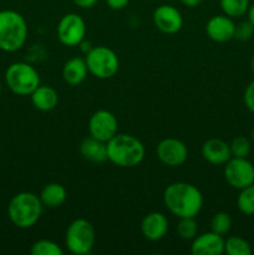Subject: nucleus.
I'll list each match as a JSON object with an SVG mask.
<instances>
[{
    "label": "nucleus",
    "instance_id": "obj_1",
    "mask_svg": "<svg viewBox=\"0 0 254 255\" xmlns=\"http://www.w3.org/2000/svg\"><path fill=\"white\" fill-rule=\"evenodd\" d=\"M163 203L177 218H196L203 207V196L193 184L176 182L164 189Z\"/></svg>",
    "mask_w": 254,
    "mask_h": 255
},
{
    "label": "nucleus",
    "instance_id": "obj_2",
    "mask_svg": "<svg viewBox=\"0 0 254 255\" xmlns=\"http://www.w3.org/2000/svg\"><path fill=\"white\" fill-rule=\"evenodd\" d=\"M144 146L132 134L117 133L107 142V159L122 168H132L143 161Z\"/></svg>",
    "mask_w": 254,
    "mask_h": 255
},
{
    "label": "nucleus",
    "instance_id": "obj_3",
    "mask_svg": "<svg viewBox=\"0 0 254 255\" xmlns=\"http://www.w3.org/2000/svg\"><path fill=\"white\" fill-rule=\"evenodd\" d=\"M42 203L40 197L31 192H20L15 194L7 206V216L10 222L20 229L34 227L39 222L42 213Z\"/></svg>",
    "mask_w": 254,
    "mask_h": 255
},
{
    "label": "nucleus",
    "instance_id": "obj_4",
    "mask_svg": "<svg viewBox=\"0 0 254 255\" xmlns=\"http://www.w3.org/2000/svg\"><path fill=\"white\" fill-rule=\"evenodd\" d=\"M27 39V24L15 10L0 11V50L15 52L24 46Z\"/></svg>",
    "mask_w": 254,
    "mask_h": 255
},
{
    "label": "nucleus",
    "instance_id": "obj_5",
    "mask_svg": "<svg viewBox=\"0 0 254 255\" xmlns=\"http://www.w3.org/2000/svg\"><path fill=\"white\" fill-rule=\"evenodd\" d=\"M5 81L10 91L19 96H30L40 86V75L27 62H14L5 72Z\"/></svg>",
    "mask_w": 254,
    "mask_h": 255
},
{
    "label": "nucleus",
    "instance_id": "obj_6",
    "mask_svg": "<svg viewBox=\"0 0 254 255\" xmlns=\"http://www.w3.org/2000/svg\"><path fill=\"white\" fill-rule=\"evenodd\" d=\"M96 241L95 228L87 219H75L67 227L65 234V244L70 253L76 255L89 254Z\"/></svg>",
    "mask_w": 254,
    "mask_h": 255
},
{
    "label": "nucleus",
    "instance_id": "obj_7",
    "mask_svg": "<svg viewBox=\"0 0 254 255\" xmlns=\"http://www.w3.org/2000/svg\"><path fill=\"white\" fill-rule=\"evenodd\" d=\"M85 61L89 69V74L101 80L114 77L120 67L119 56L114 50L107 46L91 47V50L87 51Z\"/></svg>",
    "mask_w": 254,
    "mask_h": 255
},
{
    "label": "nucleus",
    "instance_id": "obj_8",
    "mask_svg": "<svg viewBox=\"0 0 254 255\" xmlns=\"http://www.w3.org/2000/svg\"><path fill=\"white\" fill-rule=\"evenodd\" d=\"M56 34L59 41L65 46H79L86 36L85 20L75 12H69L60 19Z\"/></svg>",
    "mask_w": 254,
    "mask_h": 255
},
{
    "label": "nucleus",
    "instance_id": "obj_9",
    "mask_svg": "<svg viewBox=\"0 0 254 255\" xmlns=\"http://www.w3.org/2000/svg\"><path fill=\"white\" fill-rule=\"evenodd\" d=\"M227 183L236 189H243L254 184V166L247 158L232 157L224 167Z\"/></svg>",
    "mask_w": 254,
    "mask_h": 255
},
{
    "label": "nucleus",
    "instance_id": "obj_10",
    "mask_svg": "<svg viewBox=\"0 0 254 255\" xmlns=\"http://www.w3.org/2000/svg\"><path fill=\"white\" fill-rule=\"evenodd\" d=\"M119 122L116 116L107 110H99L95 112L89 121L90 136L102 142H109L117 134Z\"/></svg>",
    "mask_w": 254,
    "mask_h": 255
},
{
    "label": "nucleus",
    "instance_id": "obj_11",
    "mask_svg": "<svg viewBox=\"0 0 254 255\" xmlns=\"http://www.w3.org/2000/svg\"><path fill=\"white\" fill-rule=\"evenodd\" d=\"M157 157L168 167H179L188 158L186 143L177 138H164L157 144Z\"/></svg>",
    "mask_w": 254,
    "mask_h": 255
},
{
    "label": "nucleus",
    "instance_id": "obj_12",
    "mask_svg": "<svg viewBox=\"0 0 254 255\" xmlns=\"http://www.w3.org/2000/svg\"><path fill=\"white\" fill-rule=\"evenodd\" d=\"M154 26L163 34H177L183 26V16L173 5L163 4L153 11Z\"/></svg>",
    "mask_w": 254,
    "mask_h": 255
},
{
    "label": "nucleus",
    "instance_id": "obj_13",
    "mask_svg": "<svg viewBox=\"0 0 254 255\" xmlns=\"http://www.w3.org/2000/svg\"><path fill=\"white\" fill-rule=\"evenodd\" d=\"M234 30L236 24L227 15H214L206 24L207 35L216 42H227L234 39Z\"/></svg>",
    "mask_w": 254,
    "mask_h": 255
},
{
    "label": "nucleus",
    "instance_id": "obj_14",
    "mask_svg": "<svg viewBox=\"0 0 254 255\" xmlns=\"http://www.w3.org/2000/svg\"><path fill=\"white\" fill-rule=\"evenodd\" d=\"M193 255H222L224 253V238L214 232H208L193 239L191 246Z\"/></svg>",
    "mask_w": 254,
    "mask_h": 255
},
{
    "label": "nucleus",
    "instance_id": "obj_15",
    "mask_svg": "<svg viewBox=\"0 0 254 255\" xmlns=\"http://www.w3.org/2000/svg\"><path fill=\"white\" fill-rule=\"evenodd\" d=\"M142 236L151 242H158L166 237L168 232V219L163 213L152 212L141 222Z\"/></svg>",
    "mask_w": 254,
    "mask_h": 255
},
{
    "label": "nucleus",
    "instance_id": "obj_16",
    "mask_svg": "<svg viewBox=\"0 0 254 255\" xmlns=\"http://www.w3.org/2000/svg\"><path fill=\"white\" fill-rule=\"evenodd\" d=\"M202 157L212 164H226L232 158L231 147L227 142L219 138H211L202 146Z\"/></svg>",
    "mask_w": 254,
    "mask_h": 255
},
{
    "label": "nucleus",
    "instance_id": "obj_17",
    "mask_svg": "<svg viewBox=\"0 0 254 255\" xmlns=\"http://www.w3.org/2000/svg\"><path fill=\"white\" fill-rule=\"evenodd\" d=\"M89 74V69L85 59L82 57H72L65 62L62 67V79L66 84L71 86H79L85 81Z\"/></svg>",
    "mask_w": 254,
    "mask_h": 255
},
{
    "label": "nucleus",
    "instance_id": "obj_18",
    "mask_svg": "<svg viewBox=\"0 0 254 255\" xmlns=\"http://www.w3.org/2000/svg\"><path fill=\"white\" fill-rule=\"evenodd\" d=\"M80 153L86 161L102 163L107 161V143L90 136L80 144Z\"/></svg>",
    "mask_w": 254,
    "mask_h": 255
},
{
    "label": "nucleus",
    "instance_id": "obj_19",
    "mask_svg": "<svg viewBox=\"0 0 254 255\" xmlns=\"http://www.w3.org/2000/svg\"><path fill=\"white\" fill-rule=\"evenodd\" d=\"M30 97H31L32 106L42 112L51 111L59 104V95H57L56 90L52 89L51 86H41L40 85L30 95Z\"/></svg>",
    "mask_w": 254,
    "mask_h": 255
},
{
    "label": "nucleus",
    "instance_id": "obj_20",
    "mask_svg": "<svg viewBox=\"0 0 254 255\" xmlns=\"http://www.w3.org/2000/svg\"><path fill=\"white\" fill-rule=\"evenodd\" d=\"M39 197L44 207H47V208H59L66 201L67 192L62 184L49 183L42 188Z\"/></svg>",
    "mask_w": 254,
    "mask_h": 255
},
{
    "label": "nucleus",
    "instance_id": "obj_21",
    "mask_svg": "<svg viewBox=\"0 0 254 255\" xmlns=\"http://www.w3.org/2000/svg\"><path fill=\"white\" fill-rule=\"evenodd\" d=\"M224 15L229 17H241L248 12L251 0H219Z\"/></svg>",
    "mask_w": 254,
    "mask_h": 255
},
{
    "label": "nucleus",
    "instance_id": "obj_22",
    "mask_svg": "<svg viewBox=\"0 0 254 255\" xmlns=\"http://www.w3.org/2000/svg\"><path fill=\"white\" fill-rule=\"evenodd\" d=\"M224 253L228 255H251L252 247L241 237H229L224 239Z\"/></svg>",
    "mask_w": 254,
    "mask_h": 255
},
{
    "label": "nucleus",
    "instance_id": "obj_23",
    "mask_svg": "<svg viewBox=\"0 0 254 255\" xmlns=\"http://www.w3.org/2000/svg\"><path fill=\"white\" fill-rule=\"evenodd\" d=\"M237 207L246 216H254V184L241 189L237 198Z\"/></svg>",
    "mask_w": 254,
    "mask_h": 255
},
{
    "label": "nucleus",
    "instance_id": "obj_24",
    "mask_svg": "<svg viewBox=\"0 0 254 255\" xmlns=\"http://www.w3.org/2000/svg\"><path fill=\"white\" fill-rule=\"evenodd\" d=\"M232 228V218L227 212H218L211 219V231L224 237Z\"/></svg>",
    "mask_w": 254,
    "mask_h": 255
},
{
    "label": "nucleus",
    "instance_id": "obj_25",
    "mask_svg": "<svg viewBox=\"0 0 254 255\" xmlns=\"http://www.w3.org/2000/svg\"><path fill=\"white\" fill-rule=\"evenodd\" d=\"M31 254L32 255H62L64 251L59 244L55 242L49 241V239H40V241L35 242L31 247Z\"/></svg>",
    "mask_w": 254,
    "mask_h": 255
},
{
    "label": "nucleus",
    "instance_id": "obj_26",
    "mask_svg": "<svg viewBox=\"0 0 254 255\" xmlns=\"http://www.w3.org/2000/svg\"><path fill=\"white\" fill-rule=\"evenodd\" d=\"M177 233L184 241H193L198 233V224L194 218H179Z\"/></svg>",
    "mask_w": 254,
    "mask_h": 255
},
{
    "label": "nucleus",
    "instance_id": "obj_27",
    "mask_svg": "<svg viewBox=\"0 0 254 255\" xmlns=\"http://www.w3.org/2000/svg\"><path fill=\"white\" fill-rule=\"evenodd\" d=\"M229 147H231L232 157H237V158H247L252 151L251 141L244 136L236 137Z\"/></svg>",
    "mask_w": 254,
    "mask_h": 255
},
{
    "label": "nucleus",
    "instance_id": "obj_28",
    "mask_svg": "<svg viewBox=\"0 0 254 255\" xmlns=\"http://www.w3.org/2000/svg\"><path fill=\"white\" fill-rule=\"evenodd\" d=\"M254 35V26L252 25V22L249 20L247 21L239 22L238 25H236V30H234V39H237L238 41H248L252 39V36Z\"/></svg>",
    "mask_w": 254,
    "mask_h": 255
},
{
    "label": "nucleus",
    "instance_id": "obj_29",
    "mask_svg": "<svg viewBox=\"0 0 254 255\" xmlns=\"http://www.w3.org/2000/svg\"><path fill=\"white\" fill-rule=\"evenodd\" d=\"M244 105L247 109L254 114V81L247 86L246 91H244Z\"/></svg>",
    "mask_w": 254,
    "mask_h": 255
},
{
    "label": "nucleus",
    "instance_id": "obj_30",
    "mask_svg": "<svg viewBox=\"0 0 254 255\" xmlns=\"http://www.w3.org/2000/svg\"><path fill=\"white\" fill-rule=\"evenodd\" d=\"M106 2L112 10H122L128 5L129 0H106Z\"/></svg>",
    "mask_w": 254,
    "mask_h": 255
},
{
    "label": "nucleus",
    "instance_id": "obj_31",
    "mask_svg": "<svg viewBox=\"0 0 254 255\" xmlns=\"http://www.w3.org/2000/svg\"><path fill=\"white\" fill-rule=\"evenodd\" d=\"M75 5H77L81 9H90V7L94 6L99 0H72Z\"/></svg>",
    "mask_w": 254,
    "mask_h": 255
},
{
    "label": "nucleus",
    "instance_id": "obj_32",
    "mask_svg": "<svg viewBox=\"0 0 254 255\" xmlns=\"http://www.w3.org/2000/svg\"><path fill=\"white\" fill-rule=\"evenodd\" d=\"M179 1L188 7H196V6H198V5L201 4L203 0H179Z\"/></svg>",
    "mask_w": 254,
    "mask_h": 255
},
{
    "label": "nucleus",
    "instance_id": "obj_33",
    "mask_svg": "<svg viewBox=\"0 0 254 255\" xmlns=\"http://www.w3.org/2000/svg\"><path fill=\"white\" fill-rule=\"evenodd\" d=\"M247 14H248V20L252 22V25L254 26V2L251 5V6H249L248 12H247Z\"/></svg>",
    "mask_w": 254,
    "mask_h": 255
},
{
    "label": "nucleus",
    "instance_id": "obj_34",
    "mask_svg": "<svg viewBox=\"0 0 254 255\" xmlns=\"http://www.w3.org/2000/svg\"><path fill=\"white\" fill-rule=\"evenodd\" d=\"M251 67H252V71H253V74H254V55H253V57H252V61H251Z\"/></svg>",
    "mask_w": 254,
    "mask_h": 255
},
{
    "label": "nucleus",
    "instance_id": "obj_35",
    "mask_svg": "<svg viewBox=\"0 0 254 255\" xmlns=\"http://www.w3.org/2000/svg\"><path fill=\"white\" fill-rule=\"evenodd\" d=\"M252 142H253V144H254V127H253V129H252Z\"/></svg>",
    "mask_w": 254,
    "mask_h": 255
},
{
    "label": "nucleus",
    "instance_id": "obj_36",
    "mask_svg": "<svg viewBox=\"0 0 254 255\" xmlns=\"http://www.w3.org/2000/svg\"><path fill=\"white\" fill-rule=\"evenodd\" d=\"M1 90H2V87H1V82H0V95H1Z\"/></svg>",
    "mask_w": 254,
    "mask_h": 255
}]
</instances>
